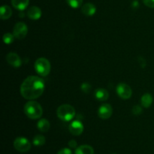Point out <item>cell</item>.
Segmentation results:
<instances>
[{
	"mask_svg": "<svg viewBox=\"0 0 154 154\" xmlns=\"http://www.w3.org/2000/svg\"><path fill=\"white\" fill-rule=\"evenodd\" d=\"M45 81L37 76H29L23 81L20 87V93L23 97L33 100L40 97L45 90Z\"/></svg>",
	"mask_w": 154,
	"mask_h": 154,
	"instance_id": "6da1fadb",
	"label": "cell"
},
{
	"mask_svg": "<svg viewBox=\"0 0 154 154\" xmlns=\"http://www.w3.org/2000/svg\"><path fill=\"white\" fill-rule=\"evenodd\" d=\"M24 113L32 120L39 119L43 114V109L40 104L35 101H29L24 106Z\"/></svg>",
	"mask_w": 154,
	"mask_h": 154,
	"instance_id": "7a4b0ae2",
	"label": "cell"
},
{
	"mask_svg": "<svg viewBox=\"0 0 154 154\" xmlns=\"http://www.w3.org/2000/svg\"><path fill=\"white\" fill-rule=\"evenodd\" d=\"M57 116L60 120L63 121H70L75 117V110L70 105H62L58 108L57 111Z\"/></svg>",
	"mask_w": 154,
	"mask_h": 154,
	"instance_id": "3957f363",
	"label": "cell"
},
{
	"mask_svg": "<svg viewBox=\"0 0 154 154\" xmlns=\"http://www.w3.org/2000/svg\"><path fill=\"white\" fill-rule=\"evenodd\" d=\"M35 69L39 75L45 77L51 72V63L46 58L41 57L35 63Z\"/></svg>",
	"mask_w": 154,
	"mask_h": 154,
	"instance_id": "277c9868",
	"label": "cell"
},
{
	"mask_svg": "<svg viewBox=\"0 0 154 154\" xmlns=\"http://www.w3.org/2000/svg\"><path fill=\"white\" fill-rule=\"evenodd\" d=\"M14 147L20 153H26L31 149V144L26 138L18 137L14 141Z\"/></svg>",
	"mask_w": 154,
	"mask_h": 154,
	"instance_id": "5b68a950",
	"label": "cell"
},
{
	"mask_svg": "<svg viewBox=\"0 0 154 154\" xmlns=\"http://www.w3.org/2000/svg\"><path fill=\"white\" fill-rule=\"evenodd\" d=\"M28 33V28L26 25L23 22H19L16 23L13 29V35L16 38L21 40L26 36Z\"/></svg>",
	"mask_w": 154,
	"mask_h": 154,
	"instance_id": "8992f818",
	"label": "cell"
},
{
	"mask_svg": "<svg viewBox=\"0 0 154 154\" xmlns=\"http://www.w3.org/2000/svg\"><path fill=\"white\" fill-rule=\"evenodd\" d=\"M117 93L121 99H129L132 96V90L129 85L124 83H120L117 87Z\"/></svg>",
	"mask_w": 154,
	"mask_h": 154,
	"instance_id": "52a82bcc",
	"label": "cell"
},
{
	"mask_svg": "<svg viewBox=\"0 0 154 154\" xmlns=\"http://www.w3.org/2000/svg\"><path fill=\"white\" fill-rule=\"evenodd\" d=\"M113 114V108L110 104H103L98 111V115L101 119L107 120L111 117Z\"/></svg>",
	"mask_w": 154,
	"mask_h": 154,
	"instance_id": "ba28073f",
	"label": "cell"
},
{
	"mask_svg": "<svg viewBox=\"0 0 154 154\" xmlns=\"http://www.w3.org/2000/svg\"><path fill=\"white\" fill-rule=\"evenodd\" d=\"M69 132L73 135H80L84 132V126L79 120H75L69 126Z\"/></svg>",
	"mask_w": 154,
	"mask_h": 154,
	"instance_id": "9c48e42d",
	"label": "cell"
},
{
	"mask_svg": "<svg viewBox=\"0 0 154 154\" xmlns=\"http://www.w3.org/2000/svg\"><path fill=\"white\" fill-rule=\"evenodd\" d=\"M6 60L10 64L11 66H14L15 68H18L21 66L22 64V61L19 56L15 53H9L8 55L6 56Z\"/></svg>",
	"mask_w": 154,
	"mask_h": 154,
	"instance_id": "30bf717a",
	"label": "cell"
},
{
	"mask_svg": "<svg viewBox=\"0 0 154 154\" xmlns=\"http://www.w3.org/2000/svg\"><path fill=\"white\" fill-rule=\"evenodd\" d=\"M27 15L31 20H38L42 16V10L37 6H32L27 11Z\"/></svg>",
	"mask_w": 154,
	"mask_h": 154,
	"instance_id": "8fae6325",
	"label": "cell"
},
{
	"mask_svg": "<svg viewBox=\"0 0 154 154\" xmlns=\"http://www.w3.org/2000/svg\"><path fill=\"white\" fill-rule=\"evenodd\" d=\"M81 11H82V13L84 14L86 16H93V15L95 14L96 11V6L94 5L92 3H86L85 5L82 6V8H81Z\"/></svg>",
	"mask_w": 154,
	"mask_h": 154,
	"instance_id": "7c38bea8",
	"label": "cell"
},
{
	"mask_svg": "<svg viewBox=\"0 0 154 154\" xmlns=\"http://www.w3.org/2000/svg\"><path fill=\"white\" fill-rule=\"evenodd\" d=\"M95 97L99 101H106L109 98V93L105 89L99 88L95 91Z\"/></svg>",
	"mask_w": 154,
	"mask_h": 154,
	"instance_id": "4fadbf2b",
	"label": "cell"
},
{
	"mask_svg": "<svg viewBox=\"0 0 154 154\" xmlns=\"http://www.w3.org/2000/svg\"><path fill=\"white\" fill-rule=\"evenodd\" d=\"M29 3V0H11V4L14 8L23 11L26 8Z\"/></svg>",
	"mask_w": 154,
	"mask_h": 154,
	"instance_id": "5bb4252c",
	"label": "cell"
},
{
	"mask_svg": "<svg viewBox=\"0 0 154 154\" xmlns=\"http://www.w3.org/2000/svg\"><path fill=\"white\" fill-rule=\"evenodd\" d=\"M75 154H94V150L91 146L84 144L77 147Z\"/></svg>",
	"mask_w": 154,
	"mask_h": 154,
	"instance_id": "9a60e30c",
	"label": "cell"
},
{
	"mask_svg": "<svg viewBox=\"0 0 154 154\" xmlns=\"http://www.w3.org/2000/svg\"><path fill=\"white\" fill-rule=\"evenodd\" d=\"M12 11L8 5H3L0 8V17L2 20H8L11 17Z\"/></svg>",
	"mask_w": 154,
	"mask_h": 154,
	"instance_id": "2e32d148",
	"label": "cell"
},
{
	"mask_svg": "<svg viewBox=\"0 0 154 154\" xmlns=\"http://www.w3.org/2000/svg\"><path fill=\"white\" fill-rule=\"evenodd\" d=\"M153 96H151V94L150 93H145L144 95H143V96L141 97V105L143 107L146 108H148L149 107H150V105L153 103Z\"/></svg>",
	"mask_w": 154,
	"mask_h": 154,
	"instance_id": "e0dca14e",
	"label": "cell"
},
{
	"mask_svg": "<svg viewBox=\"0 0 154 154\" xmlns=\"http://www.w3.org/2000/svg\"><path fill=\"white\" fill-rule=\"evenodd\" d=\"M37 127L41 132H46L50 129V123L48 120L46 119H41L38 122Z\"/></svg>",
	"mask_w": 154,
	"mask_h": 154,
	"instance_id": "ac0fdd59",
	"label": "cell"
},
{
	"mask_svg": "<svg viewBox=\"0 0 154 154\" xmlns=\"http://www.w3.org/2000/svg\"><path fill=\"white\" fill-rule=\"evenodd\" d=\"M45 141L46 140H45V138L43 135H38L33 138V144L35 146H37V147H41V146H43L45 144Z\"/></svg>",
	"mask_w": 154,
	"mask_h": 154,
	"instance_id": "d6986e66",
	"label": "cell"
},
{
	"mask_svg": "<svg viewBox=\"0 0 154 154\" xmlns=\"http://www.w3.org/2000/svg\"><path fill=\"white\" fill-rule=\"evenodd\" d=\"M66 2L69 5L73 8H78L81 7L83 3V0H66Z\"/></svg>",
	"mask_w": 154,
	"mask_h": 154,
	"instance_id": "ffe728a7",
	"label": "cell"
},
{
	"mask_svg": "<svg viewBox=\"0 0 154 154\" xmlns=\"http://www.w3.org/2000/svg\"><path fill=\"white\" fill-rule=\"evenodd\" d=\"M14 38H15L14 35H12L11 33H5L3 35L4 43L6 44V45H10V44H11L14 42Z\"/></svg>",
	"mask_w": 154,
	"mask_h": 154,
	"instance_id": "44dd1931",
	"label": "cell"
},
{
	"mask_svg": "<svg viewBox=\"0 0 154 154\" xmlns=\"http://www.w3.org/2000/svg\"><path fill=\"white\" fill-rule=\"evenodd\" d=\"M142 112V108L139 105H135L132 108V113H133L135 115H139Z\"/></svg>",
	"mask_w": 154,
	"mask_h": 154,
	"instance_id": "7402d4cb",
	"label": "cell"
},
{
	"mask_svg": "<svg viewBox=\"0 0 154 154\" xmlns=\"http://www.w3.org/2000/svg\"><path fill=\"white\" fill-rule=\"evenodd\" d=\"M90 88H91V86L90 84H89L88 83H84V84L81 85V90L83 92H84L85 93H88L90 92Z\"/></svg>",
	"mask_w": 154,
	"mask_h": 154,
	"instance_id": "603a6c76",
	"label": "cell"
},
{
	"mask_svg": "<svg viewBox=\"0 0 154 154\" xmlns=\"http://www.w3.org/2000/svg\"><path fill=\"white\" fill-rule=\"evenodd\" d=\"M146 6L154 8V0H142Z\"/></svg>",
	"mask_w": 154,
	"mask_h": 154,
	"instance_id": "cb8c5ba5",
	"label": "cell"
},
{
	"mask_svg": "<svg viewBox=\"0 0 154 154\" xmlns=\"http://www.w3.org/2000/svg\"><path fill=\"white\" fill-rule=\"evenodd\" d=\"M57 154H72V152L69 148H63L57 153Z\"/></svg>",
	"mask_w": 154,
	"mask_h": 154,
	"instance_id": "d4e9b609",
	"label": "cell"
},
{
	"mask_svg": "<svg viewBox=\"0 0 154 154\" xmlns=\"http://www.w3.org/2000/svg\"><path fill=\"white\" fill-rule=\"evenodd\" d=\"M69 146L71 148H77V146H78V143L75 140H70L69 141Z\"/></svg>",
	"mask_w": 154,
	"mask_h": 154,
	"instance_id": "484cf974",
	"label": "cell"
},
{
	"mask_svg": "<svg viewBox=\"0 0 154 154\" xmlns=\"http://www.w3.org/2000/svg\"><path fill=\"white\" fill-rule=\"evenodd\" d=\"M138 63H140V65H141L142 68H144L146 66V61L144 58H142V57H138Z\"/></svg>",
	"mask_w": 154,
	"mask_h": 154,
	"instance_id": "4316f807",
	"label": "cell"
},
{
	"mask_svg": "<svg viewBox=\"0 0 154 154\" xmlns=\"http://www.w3.org/2000/svg\"><path fill=\"white\" fill-rule=\"evenodd\" d=\"M114 154H115V153H114Z\"/></svg>",
	"mask_w": 154,
	"mask_h": 154,
	"instance_id": "83f0119b",
	"label": "cell"
}]
</instances>
